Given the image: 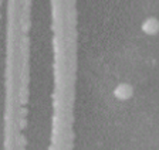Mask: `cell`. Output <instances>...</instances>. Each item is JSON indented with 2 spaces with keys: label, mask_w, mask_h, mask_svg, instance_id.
Instances as JSON below:
<instances>
[{
  "label": "cell",
  "mask_w": 159,
  "mask_h": 150,
  "mask_svg": "<svg viewBox=\"0 0 159 150\" xmlns=\"http://www.w3.org/2000/svg\"><path fill=\"white\" fill-rule=\"evenodd\" d=\"M141 30L146 36H156L159 33V20L156 17H148L141 24Z\"/></svg>",
  "instance_id": "2"
},
{
  "label": "cell",
  "mask_w": 159,
  "mask_h": 150,
  "mask_svg": "<svg viewBox=\"0 0 159 150\" xmlns=\"http://www.w3.org/2000/svg\"><path fill=\"white\" fill-rule=\"evenodd\" d=\"M114 96L118 101H128L134 96V87L131 84L121 82L114 88Z\"/></svg>",
  "instance_id": "1"
}]
</instances>
